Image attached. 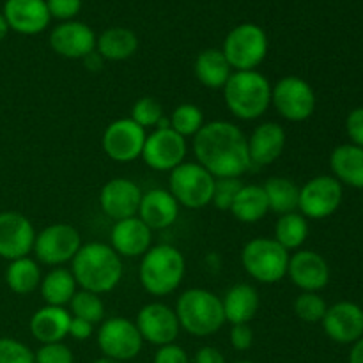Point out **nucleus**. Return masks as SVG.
I'll list each match as a JSON object with an SVG mask.
<instances>
[{"instance_id":"obj_9","label":"nucleus","mask_w":363,"mask_h":363,"mask_svg":"<svg viewBox=\"0 0 363 363\" xmlns=\"http://www.w3.org/2000/svg\"><path fill=\"white\" fill-rule=\"evenodd\" d=\"M82 236L78 229L69 223H52L35 234L34 248L35 261L39 264L60 268L73 261L82 247Z\"/></svg>"},{"instance_id":"obj_44","label":"nucleus","mask_w":363,"mask_h":363,"mask_svg":"<svg viewBox=\"0 0 363 363\" xmlns=\"http://www.w3.org/2000/svg\"><path fill=\"white\" fill-rule=\"evenodd\" d=\"M230 346L236 351H248L254 344V332L248 325H233L229 333Z\"/></svg>"},{"instance_id":"obj_35","label":"nucleus","mask_w":363,"mask_h":363,"mask_svg":"<svg viewBox=\"0 0 363 363\" xmlns=\"http://www.w3.org/2000/svg\"><path fill=\"white\" fill-rule=\"evenodd\" d=\"M169 123L170 128L176 133H179L181 137H195L206 124L204 112L197 105H194V103H181V105H177L172 110Z\"/></svg>"},{"instance_id":"obj_32","label":"nucleus","mask_w":363,"mask_h":363,"mask_svg":"<svg viewBox=\"0 0 363 363\" xmlns=\"http://www.w3.org/2000/svg\"><path fill=\"white\" fill-rule=\"evenodd\" d=\"M41 268L35 259L20 257L9 261V266L6 269V284L13 293L16 294H30L41 284Z\"/></svg>"},{"instance_id":"obj_8","label":"nucleus","mask_w":363,"mask_h":363,"mask_svg":"<svg viewBox=\"0 0 363 363\" xmlns=\"http://www.w3.org/2000/svg\"><path fill=\"white\" fill-rule=\"evenodd\" d=\"M215 181L197 162H184L170 172L169 191L183 208L201 209L211 204Z\"/></svg>"},{"instance_id":"obj_17","label":"nucleus","mask_w":363,"mask_h":363,"mask_svg":"<svg viewBox=\"0 0 363 363\" xmlns=\"http://www.w3.org/2000/svg\"><path fill=\"white\" fill-rule=\"evenodd\" d=\"M140 201L142 190L135 181L126 179V177L110 179L99 191L101 211L116 222L137 216Z\"/></svg>"},{"instance_id":"obj_49","label":"nucleus","mask_w":363,"mask_h":363,"mask_svg":"<svg viewBox=\"0 0 363 363\" xmlns=\"http://www.w3.org/2000/svg\"><path fill=\"white\" fill-rule=\"evenodd\" d=\"M350 363H363V337L353 344V350L350 353Z\"/></svg>"},{"instance_id":"obj_24","label":"nucleus","mask_w":363,"mask_h":363,"mask_svg":"<svg viewBox=\"0 0 363 363\" xmlns=\"http://www.w3.org/2000/svg\"><path fill=\"white\" fill-rule=\"evenodd\" d=\"M179 202L174 199L169 190L152 188V190L142 194L137 216L151 230H162L176 223L177 216H179Z\"/></svg>"},{"instance_id":"obj_45","label":"nucleus","mask_w":363,"mask_h":363,"mask_svg":"<svg viewBox=\"0 0 363 363\" xmlns=\"http://www.w3.org/2000/svg\"><path fill=\"white\" fill-rule=\"evenodd\" d=\"M152 363H190V358H188V353L183 347L174 342L158 347Z\"/></svg>"},{"instance_id":"obj_43","label":"nucleus","mask_w":363,"mask_h":363,"mask_svg":"<svg viewBox=\"0 0 363 363\" xmlns=\"http://www.w3.org/2000/svg\"><path fill=\"white\" fill-rule=\"evenodd\" d=\"M346 133L351 138V144L363 149V106L350 112L346 119Z\"/></svg>"},{"instance_id":"obj_20","label":"nucleus","mask_w":363,"mask_h":363,"mask_svg":"<svg viewBox=\"0 0 363 363\" xmlns=\"http://www.w3.org/2000/svg\"><path fill=\"white\" fill-rule=\"evenodd\" d=\"M50 46L64 59H84L96 50V34L87 23L62 21L50 34Z\"/></svg>"},{"instance_id":"obj_29","label":"nucleus","mask_w":363,"mask_h":363,"mask_svg":"<svg viewBox=\"0 0 363 363\" xmlns=\"http://www.w3.org/2000/svg\"><path fill=\"white\" fill-rule=\"evenodd\" d=\"M138 50V38L131 28L112 27L101 32L96 39V52L105 60H126L135 55Z\"/></svg>"},{"instance_id":"obj_12","label":"nucleus","mask_w":363,"mask_h":363,"mask_svg":"<svg viewBox=\"0 0 363 363\" xmlns=\"http://www.w3.org/2000/svg\"><path fill=\"white\" fill-rule=\"evenodd\" d=\"M342 184L333 176H318L300 188L298 211L311 220L332 216L342 204Z\"/></svg>"},{"instance_id":"obj_18","label":"nucleus","mask_w":363,"mask_h":363,"mask_svg":"<svg viewBox=\"0 0 363 363\" xmlns=\"http://www.w3.org/2000/svg\"><path fill=\"white\" fill-rule=\"evenodd\" d=\"M287 277L303 293H318L328 286L330 266L318 252L298 250L289 257Z\"/></svg>"},{"instance_id":"obj_16","label":"nucleus","mask_w":363,"mask_h":363,"mask_svg":"<svg viewBox=\"0 0 363 363\" xmlns=\"http://www.w3.org/2000/svg\"><path fill=\"white\" fill-rule=\"evenodd\" d=\"M35 229L30 220L18 211L0 213V257L7 261L27 257L34 248Z\"/></svg>"},{"instance_id":"obj_25","label":"nucleus","mask_w":363,"mask_h":363,"mask_svg":"<svg viewBox=\"0 0 363 363\" xmlns=\"http://www.w3.org/2000/svg\"><path fill=\"white\" fill-rule=\"evenodd\" d=\"M71 314L66 307L45 305L30 318V333L38 342H62L69 333Z\"/></svg>"},{"instance_id":"obj_4","label":"nucleus","mask_w":363,"mask_h":363,"mask_svg":"<svg viewBox=\"0 0 363 363\" xmlns=\"http://www.w3.org/2000/svg\"><path fill=\"white\" fill-rule=\"evenodd\" d=\"M186 273V261L179 248L172 245H155L142 255L138 279L152 296H167L181 286Z\"/></svg>"},{"instance_id":"obj_50","label":"nucleus","mask_w":363,"mask_h":363,"mask_svg":"<svg viewBox=\"0 0 363 363\" xmlns=\"http://www.w3.org/2000/svg\"><path fill=\"white\" fill-rule=\"evenodd\" d=\"M7 32H9V25H7V21H6V18H4V14L0 13V41H2V39L6 38Z\"/></svg>"},{"instance_id":"obj_28","label":"nucleus","mask_w":363,"mask_h":363,"mask_svg":"<svg viewBox=\"0 0 363 363\" xmlns=\"http://www.w3.org/2000/svg\"><path fill=\"white\" fill-rule=\"evenodd\" d=\"M194 73L204 87L216 91V89H223V85L227 84L233 74V67L222 50L208 48L199 53L195 59Z\"/></svg>"},{"instance_id":"obj_5","label":"nucleus","mask_w":363,"mask_h":363,"mask_svg":"<svg viewBox=\"0 0 363 363\" xmlns=\"http://www.w3.org/2000/svg\"><path fill=\"white\" fill-rule=\"evenodd\" d=\"M174 311L181 328L194 337L215 335L225 323L222 298L202 287L184 291Z\"/></svg>"},{"instance_id":"obj_48","label":"nucleus","mask_w":363,"mask_h":363,"mask_svg":"<svg viewBox=\"0 0 363 363\" xmlns=\"http://www.w3.org/2000/svg\"><path fill=\"white\" fill-rule=\"evenodd\" d=\"M82 60H84L85 67H87L89 71H99L103 67V64H105V59H103L96 50L92 53H89L87 57H84Z\"/></svg>"},{"instance_id":"obj_34","label":"nucleus","mask_w":363,"mask_h":363,"mask_svg":"<svg viewBox=\"0 0 363 363\" xmlns=\"http://www.w3.org/2000/svg\"><path fill=\"white\" fill-rule=\"evenodd\" d=\"M308 238V222L301 213H287L280 215L275 223L273 240L282 245L287 252L298 250Z\"/></svg>"},{"instance_id":"obj_21","label":"nucleus","mask_w":363,"mask_h":363,"mask_svg":"<svg viewBox=\"0 0 363 363\" xmlns=\"http://www.w3.org/2000/svg\"><path fill=\"white\" fill-rule=\"evenodd\" d=\"M108 245L124 259L142 257L152 247V230L138 216L119 220L110 230Z\"/></svg>"},{"instance_id":"obj_36","label":"nucleus","mask_w":363,"mask_h":363,"mask_svg":"<svg viewBox=\"0 0 363 363\" xmlns=\"http://www.w3.org/2000/svg\"><path fill=\"white\" fill-rule=\"evenodd\" d=\"M69 314L73 318L85 319V321L98 325L105 319V303L99 298V294L91 291H77L73 300L69 301Z\"/></svg>"},{"instance_id":"obj_37","label":"nucleus","mask_w":363,"mask_h":363,"mask_svg":"<svg viewBox=\"0 0 363 363\" xmlns=\"http://www.w3.org/2000/svg\"><path fill=\"white\" fill-rule=\"evenodd\" d=\"M163 117H165V112H163L162 103L158 99L151 98V96H144V98H140L133 105L130 119L135 121L144 130H147V128L156 130Z\"/></svg>"},{"instance_id":"obj_11","label":"nucleus","mask_w":363,"mask_h":363,"mask_svg":"<svg viewBox=\"0 0 363 363\" xmlns=\"http://www.w3.org/2000/svg\"><path fill=\"white\" fill-rule=\"evenodd\" d=\"M96 340L103 357L121 363L137 358L144 346L137 325L124 318L103 319Z\"/></svg>"},{"instance_id":"obj_13","label":"nucleus","mask_w":363,"mask_h":363,"mask_svg":"<svg viewBox=\"0 0 363 363\" xmlns=\"http://www.w3.org/2000/svg\"><path fill=\"white\" fill-rule=\"evenodd\" d=\"M145 130L130 117H123L105 128L101 147L110 160L117 163H130L142 158L145 144Z\"/></svg>"},{"instance_id":"obj_22","label":"nucleus","mask_w":363,"mask_h":363,"mask_svg":"<svg viewBox=\"0 0 363 363\" xmlns=\"http://www.w3.org/2000/svg\"><path fill=\"white\" fill-rule=\"evenodd\" d=\"M2 14L11 30L25 35L39 34L52 20L46 0H6Z\"/></svg>"},{"instance_id":"obj_1","label":"nucleus","mask_w":363,"mask_h":363,"mask_svg":"<svg viewBox=\"0 0 363 363\" xmlns=\"http://www.w3.org/2000/svg\"><path fill=\"white\" fill-rule=\"evenodd\" d=\"M194 152L199 165L216 179L241 177L252 169L247 137L229 121L206 123L194 137Z\"/></svg>"},{"instance_id":"obj_19","label":"nucleus","mask_w":363,"mask_h":363,"mask_svg":"<svg viewBox=\"0 0 363 363\" xmlns=\"http://www.w3.org/2000/svg\"><path fill=\"white\" fill-rule=\"evenodd\" d=\"M323 330L337 344H354L363 337V308L353 301H339L326 311Z\"/></svg>"},{"instance_id":"obj_38","label":"nucleus","mask_w":363,"mask_h":363,"mask_svg":"<svg viewBox=\"0 0 363 363\" xmlns=\"http://www.w3.org/2000/svg\"><path fill=\"white\" fill-rule=\"evenodd\" d=\"M294 314L303 323H321L328 305L318 293H301L293 303Z\"/></svg>"},{"instance_id":"obj_15","label":"nucleus","mask_w":363,"mask_h":363,"mask_svg":"<svg viewBox=\"0 0 363 363\" xmlns=\"http://www.w3.org/2000/svg\"><path fill=\"white\" fill-rule=\"evenodd\" d=\"M135 325H137L144 342L158 347L176 342L181 332L176 311L170 308L169 305L162 303V301H152V303L144 305L138 311Z\"/></svg>"},{"instance_id":"obj_14","label":"nucleus","mask_w":363,"mask_h":363,"mask_svg":"<svg viewBox=\"0 0 363 363\" xmlns=\"http://www.w3.org/2000/svg\"><path fill=\"white\" fill-rule=\"evenodd\" d=\"M186 152V138L176 133L172 128H163V130H152V133L145 137L142 160L152 170L172 172L176 167L184 163Z\"/></svg>"},{"instance_id":"obj_52","label":"nucleus","mask_w":363,"mask_h":363,"mask_svg":"<svg viewBox=\"0 0 363 363\" xmlns=\"http://www.w3.org/2000/svg\"><path fill=\"white\" fill-rule=\"evenodd\" d=\"M234 363H255V362H250V360H241V362H234Z\"/></svg>"},{"instance_id":"obj_3","label":"nucleus","mask_w":363,"mask_h":363,"mask_svg":"<svg viewBox=\"0 0 363 363\" xmlns=\"http://www.w3.org/2000/svg\"><path fill=\"white\" fill-rule=\"evenodd\" d=\"M222 91L229 112L241 121L259 119L272 106V84L257 69L233 71Z\"/></svg>"},{"instance_id":"obj_46","label":"nucleus","mask_w":363,"mask_h":363,"mask_svg":"<svg viewBox=\"0 0 363 363\" xmlns=\"http://www.w3.org/2000/svg\"><path fill=\"white\" fill-rule=\"evenodd\" d=\"M94 326L92 323L85 321V319H78L71 315V325H69V333L67 335L74 340H89L94 335Z\"/></svg>"},{"instance_id":"obj_40","label":"nucleus","mask_w":363,"mask_h":363,"mask_svg":"<svg viewBox=\"0 0 363 363\" xmlns=\"http://www.w3.org/2000/svg\"><path fill=\"white\" fill-rule=\"evenodd\" d=\"M0 363H35L34 351L11 337L0 339Z\"/></svg>"},{"instance_id":"obj_23","label":"nucleus","mask_w":363,"mask_h":363,"mask_svg":"<svg viewBox=\"0 0 363 363\" xmlns=\"http://www.w3.org/2000/svg\"><path fill=\"white\" fill-rule=\"evenodd\" d=\"M248 140V156H250L252 169L272 165L282 156L286 147V130L279 123H262L255 126Z\"/></svg>"},{"instance_id":"obj_27","label":"nucleus","mask_w":363,"mask_h":363,"mask_svg":"<svg viewBox=\"0 0 363 363\" xmlns=\"http://www.w3.org/2000/svg\"><path fill=\"white\" fill-rule=\"evenodd\" d=\"M330 169L340 184L363 190V149L354 144L337 145L330 155Z\"/></svg>"},{"instance_id":"obj_47","label":"nucleus","mask_w":363,"mask_h":363,"mask_svg":"<svg viewBox=\"0 0 363 363\" xmlns=\"http://www.w3.org/2000/svg\"><path fill=\"white\" fill-rule=\"evenodd\" d=\"M194 363H227L222 351L215 346H204L195 353Z\"/></svg>"},{"instance_id":"obj_7","label":"nucleus","mask_w":363,"mask_h":363,"mask_svg":"<svg viewBox=\"0 0 363 363\" xmlns=\"http://www.w3.org/2000/svg\"><path fill=\"white\" fill-rule=\"evenodd\" d=\"M268 35L259 25L241 23L227 34L223 55L236 71H254L268 55Z\"/></svg>"},{"instance_id":"obj_6","label":"nucleus","mask_w":363,"mask_h":363,"mask_svg":"<svg viewBox=\"0 0 363 363\" xmlns=\"http://www.w3.org/2000/svg\"><path fill=\"white\" fill-rule=\"evenodd\" d=\"M291 254L273 238H255L241 252L245 272L261 284H277L287 275Z\"/></svg>"},{"instance_id":"obj_51","label":"nucleus","mask_w":363,"mask_h":363,"mask_svg":"<svg viewBox=\"0 0 363 363\" xmlns=\"http://www.w3.org/2000/svg\"><path fill=\"white\" fill-rule=\"evenodd\" d=\"M92 363H121V362H116V360H110V358H98V360H94Z\"/></svg>"},{"instance_id":"obj_42","label":"nucleus","mask_w":363,"mask_h":363,"mask_svg":"<svg viewBox=\"0 0 363 363\" xmlns=\"http://www.w3.org/2000/svg\"><path fill=\"white\" fill-rule=\"evenodd\" d=\"M50 16L62 21H71L82 9V0H46Z\"/></svg>"},{"instance_id":"obj_39","label":"nucleus","mask_w":363,"mask_h":363,"mask_svg":"<svg viewBox=\"0 0 363 363\" xmlns=\"http://www.w3.org/2000/svg\"><path fill=\"white\" fill-rule=\"evenodd\" d=\"M241 186H243V181L240 177H218L213 188L211 204L220 211H230Z\"/></svg>"},{"instance_id":"obj_30","label":"nucleus","mask_w":363,"mask_h":363,"mask_svg":"<svg viewBox=\"0 0 363 363\" xmlns=\"http://www.w3.org/2000/svg\"><path fill=\"white\" fill-rule=\"evenodd\" d=\"M77 286L78 284L71 269L60 266V268H52L43 277L41 284H39V293H41L46 305L66 307L73 300Z\"/></svg>"},{"instance_id":"obj_2","label":"nucleus","mask_w":363,"mask_h":363,"mask_svg":"<svg viewBox=\"0 0 363 363\" xmlns=\"http://www.w3.org/2000/svg\"><path fill=\"white\" fill-rule=\"evenodd\" d=\"M71 273L84 291L110 293L123 280V257L108 243H84L71 261Z\"/></svg>"},{"instance_id":"obj_31","label":"nucleus","mask_w":363,"mask_h":363,"mask_svg":"<svg viewBox=\"0 0 363 363\" xmlns=\"http://www.w3.org/2000/svg\"><path fill=\"white\" fill-rule=\"evenodd\" d=\"M269 211L268 199H266L264 188L259 184H243L240 194L234 199L230 208V215L241 223H255L266 216Z\"/></svg>"},{"instance_id":"obj_41","label":"nucleus","mask_w":363,"mask_h":363,"mask_svg":"<svg viewBox=\"0 0 363 363\" xmlns=\"http://www.w3.org/2000/svg\"><path fill=\"white\" fill-rule=\"evenodd\" d=\"M34 357L35 363H74L73 351L64 342L41 344Z\"/></svg>"},{"instance_id":"obj_10","label":"nucleus","mask_w":363,"mask_h":363,"mask_svg":"<svg viewBox=\"0 0 363 363\" xmlns=\"http://www.w3.org/2000/svg\"><path fill=\"white\" fill-rule=\"evenodd\" d=\"M272 105L289 123H303L315 112V92L300 77H284L272 87Z\"/></svg>"},{"instance_id":"obj_26","label":"nucleus","mask_w":363,"mask_h":363,"mask_svg":"<svg viewBox=\"0 0 363 363\" xmlns=\"http://www.w3.org/2000/svg\"><path fill=\"white\" fill-rule=\"evenodd\" d=\"M225 323L230 325H248L257 315L261 298L257 289L250 284H236L222 298Z\"/></svg>"},{"instance_id":"obj_33","label":"nucleus","mask_w":363,"mask_h":363,"mask_svg":"<svg viewBox=\"0 0 363 363\" xmlns=\"http://www.w3.org/2000/svg\"><path fill=\"white\" fill-rule=\"evenodd\" d=\"M264 194L268 199L269 211L277 215H287V213L298 211L300 202V188L287 177H269L264 184Z\"/></svg>"}]
</instances>
